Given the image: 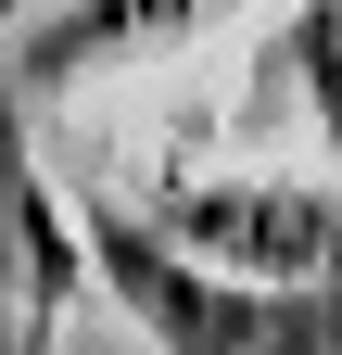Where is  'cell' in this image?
<instances>
[{
	"label": "cell",
	"instance_id": "1",
	"mask_svg": "<svg viewBox=\"0 0 342 355\" xmlns=\"http://www.w3.org/2000/svg\"><path fill=\"white\" fill-rule=\"evenodd\" d=\"M76 241H89V279L165 355H330V318L305 304V279L203 266L190 241H165L152 216H127V203H76Z\"/></svg>",
	"mask_w": 342,
	"mask_h": 355
},
{
	"label": "cell",
	"instance_id": "3",
	"mask_svg": "<svg viewBox=\"0 0 342 355\" xmlns=\"http://www.w3.org/2000/svg\"><path fill=\"white\" fill-rule=\"evenodd\" d=\"M228 13H253V0H51L13 64H26V89H76V76H127L152 51H190Z\"/></svg>",
	"mask_w": 342,
	"mask_h": 355
},
{
	"label": "cell",
	"instance_id": "2",
	"mask_svg": "<svg viewBox=\"0 0 342 355\" xmlns=\"http://www.w3.org/2000/svg\"><path fill=\"white\" fill-rule=\"evenodd\" d=\"M165 241H190L203 266H241V279H330L342 266V203L305 178H178L152 203Z\"/></svg>",
	"mask_w": 342,
	"mask_h": 355
},
{
	"label": "cell",
	"instance_id": "4",
	"mask_svg": "<svg viewBox=\"0 0 342 355\" xmlns=\"http://www.w3.org/2000/svg\"><path fill=\"white\" fill-rule=\"evenodd\" d=\"M267 64L317 102V140L342 153V0H291V13H279V38H267Z\"/></svg>",
	"mask_w": 342,
	"mask_h": 355
}]
</instances>
